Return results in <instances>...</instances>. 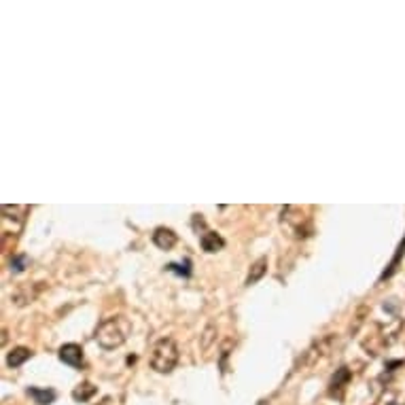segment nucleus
Wrapping results in <instances>:
<instances>
[{"label":"nucleus","mask_w":405,"mask_h":405,"mask_svg":"<svg viewBox=\"0 0 405 405\" xmlns=\"http://www.w3.org/2000/svg\"><path fill=\"white\" fill-rule=\"evenodd\" d=\"M132 334V322L126 316H110L104 318L98 329H96V342L98 346H102L104 350H115L119 346H123L128 342Z\"/></svg>","instance_id":"1"},{"label":"nucleus","mask_w":405,"mask_h":405,"mask_svg":"<svg viewBox=\"0 0 405 405\" xmlns=\"http://www.w3.org/2000/svg\"><path fill=\"white\" fill-rule=\"evenodd\" d=\"M312 210L302 206H284L280 212V227L293 240H306L314 234Z\"/></svg>","instance_id":"2"},{"label":"nucleus","mask_w":405,"mask_h":405,"mask_svg":"<svg viewBox=\"0 0 405 405\" xmlns=\"http://www.w3.org/2000/svg\"><path fill=\"white\" fill-rule=\"evenodd\" d=\"M180 359L178 346L172 338H162L151 350V367L157 374H170Z\"/></svg>","instance_id":"3"},{"label":"nucleus","mask_w":405,"mask_h":405,"mask_svg":"<svg viewBox=\"0 0 405 405\" xmlns=\"http://www.w3.org/2000/svg\"><path fill=\"white\" fill-rule=\"evenodd\" d=\"M28 214V206H3V238L17 236L24 227V221Z\"/></svg>","instance_id":"4"},{"label":"nucleus","mask_w":405,"mask_h":405,"mask_svg":"<svg viewBox=\"0 0 405 405\" xmlns=\"http://www.w3.org/2000/svg\"><path fill=\"white\" fill-rule=\"evenodd\" d=\"M60 361L75 367V370H79V367H83V348L79 344H64L60 348Z\"/></svg>","instance_id":"5"},{"label":"nucleus","mask_w":405,"mask_h":405,"mask_svg":"<svg viewBox=\"0 0 405 405\" xmlns=\"http://www.w3.org/2000/svg\"><path fill=\"white\" fill-rule=\"evenodd\" d=\"M176 242H178V236L168 227H157L153 232V244L162 250H172Z\"/></svg>","instance_id":"6"},{"label":"nucleus","mask_w":405,"mask_h":405,"mask_svg":"<svg viewBox=\"0 0 405 405\" xmlns=\"http://www.w3.org/2000/svg\"><path fill=\"white\" fill-rule=\"evenodd\" d=\"M348 382H350V370H348V367H340V372L334 376V380H331L329 393L334 397H342V390L346 388Z\"/></svg>","instance_id":"7"},{"label":"nucleus","mask_w":405,"mask_h":405,"mask_svg":"<svg viewBox=\"0 0 405 405\" xmlns=\"http://www.w3.org/2000/svg\"><path fill=\"white\" fill-rule=\"evenodd\" d=\"M200 244H202V248L206 252H218L221 248L225 246V240L221 238L218 234H214V232H204L200 236Z\"/></svg>","instance_id":"8"},{"label":"nucleus","mask_w":405,"mask_h":405,"mask_svg":"<svg viewBox=\"0 0 405 405\" xmlns=\"http://www.w3.org/2000/svg\"><path fill=\"white\" fill-rule=\"evenodd\" d=\"M28 395L34 399V403L39 405H51L55 401V390H47V388H36V386H30L28 388Z\"/></svg>","instance_id":"9"},{"label":"nucleus","mask_w":405,"mask_h":405,"mask_svg":"<svg viewBox=\"0 0 405 405\" xmlns=\"http://www.w3.org/2000/svg\"><path fill=\"white\" fill-rule=\"evenodd\" d=\"M266 272H268V259H266V257H261V259H257V261L252 264V268H250V272H248V278H246V284L250 286V284H255V282H259V280L264 278Z\"/></svg>","instance_id":"10"},{"label":"nucleus","mask_w":405,"mask_h":405,"mask_svg":"<svg viewBox=\"0 0 405 405\" xmlns=\"http://www.w3.org/2000/svg\"><path fill=\"white\" fill-rule=\"evenodd\" d=\"M30 356H32V350H28V348H15V350L9 352L7 365H9V367H19V365H24Z\"/></svg>","instance_id":"11"},{"label":"nucleus","mask_w":405,"mask_h":405,"mask_svg":"<svg viewBox=\"0 0 405 405\" xmlns=\"http://www.w3.org/2000/svg\"><path fill=\"white\" fill-rule=\"evenodd\" d=\"M372 405H405V399L395 390H384Z\"/></svg>","instance_id":"12"},{"label":"nucleus","mask_w":405,"mask_h":405,"mask_svg":"<svg viewBox=\"0 0 405 405\" xmlns=\"http://www.w3.org/2000/svg\"><path fill=\"white\" fill-rule=\"evenodd\" d=\"M96 395V386L94 384H89V382H83V384H79L75 390H72V397H75V401H89L92 397Z\"/></svg>","instance_id":"13"},{"label":"nucleus","mask_w":405,"mask_h":405,"mask_svg":"<svg viewBox=\"0 0 405 405\" xmlns=\"http://www.w3.org/2000/svg\"><path fill=\"white\" fill-rule=\"evenodd\" d=\"M28 268V257L26 255H13L11 259V270L13 272H24Z\"/></svg>","instance_id":"14"},{"label":"nucleus","mask_w":405,"mask_h":405,"mask_svg":"<svg viewBox=\"0 0 405 405\" xmlns=\"http://www.w3.org/2000/svg\"><path fill=\"white\" fill-rule=\"evenodd\" d=\"M166 270H168V272H174V274H178V276H185V278L191 274V270H189V261H187L185 266H178V264H168V266H166Z\"/></svg>","instance_id":"15"}]
</instances>
